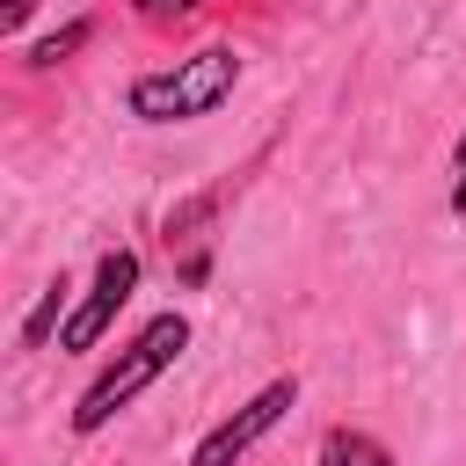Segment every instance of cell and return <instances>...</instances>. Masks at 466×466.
Instances as JSON below:
<instances>
[{"instance_id": "6da1fadb", "label": "cell", "mask_w": 466, "mask_h": 466, "mask_svg": "<svg viewBox=\"0 0 466 466\" xmlns=\"http://www.w3.org/2000/svg\"><path fill=\"white\" fill-rule=\"evenodd\" d=\"M182 350H189V320H182V313H153V320H146V328H138V335L87 379V393L73 400V430L95 437V430H102L109 415H124V408H131V400H138Z\"/></svg>"}, {"instance_id": "7a4b0ae2", "label": "cell", "mask_w": 466, "mask_h": 466, "mask_svg": "<svg viewBox=\"0 0 466 466\" xmlns=\"http://www.w3.org/2000/svg\"><path fill=\"white\" fill-rule=\"evenodd\" d=\"M240 80V51L233 44H204L189 58H175L167 73H138L131 80V116L146 124H189V116H211Z\"/></svg>"}, {"instance_id": "3957f363", "label": "cell", "mask_w": 466, "mask_h": 466, "mask_svg": "<svg viewBox=\"0 0 466 466\" xmlns=\"http://www.w3.org/2000/svg\"><path fill=\"white\" fill-rule=\"evenodd\" d=\"M138 291V255L131 248H109L102 262H95V284L80 291V306L66 313V328H58V350H95L109 328H116V313H124V299Z\"/></svg>"}, {"instance_id": "277c9868", "label": "cell", "mask_w": 466, "mask_h": 466, "mask_svg": "<svg viewBox=\"0 0 466 466\" xmlns=\"http://www.w3.org/2000/svg\"><path fill=\"white\" fill-rule=\"evenodd\" d=\"M291 408H299V379H269V386H262L255 400H240V408H233L226 422H211V430L197 437L189 466H233V459H240V451H248L255 437H269V430H277V422H284Z\"/></svg>"}, {"instance_id": "5b68a950", "label": "cell", "mask_w": 466, "mask_h": 466, "mask_svg": "<svg viewBox=\"0 0 466 466\" xmlns=\"http://www.w3.org/2000/svg\"><path fill=\"white\" fill-rule=\"evenodd\" d=\"M320 466H393V459H386V444L364 437V430H328V437H320Z\"/></svg>"}, {"instance_id": "8992f818", "label": "cell", "mask_w": 466, "mask_h": 466, "mask_svg": "<svg viewBox=\"0 0 466 466\" xmlns=\"http://www.w3.org/2000/svg\"><path fill=\"white\" fill-rule=\"evenodd\" d=\"M51 328H66V277H51V284H44L36 313L22 320V342H29V350H44V342H51Z\"/></svg>"}, {"instance_id": "52a82bcc", "label": "cell", "mask_w": 466, "mask_h": 466, "mask_svg": "<svg viewBox=\"0 0 466 466\" xmlns=\"http://www.w3.org/2000/svg\"><path fill=\"white\" fill-rule=\"evenodd\" d=\"M87 36H95L87 22H66V29H51L44 44H29V66H58V58H73V51L87 44Z\"/></svg>"}, {"instance_id": "ba28073f", "label": "cell", "mask_w": 466, "mask_h": 466, "mask_svg": "<svg viewBox=\"0 0 466 466\" xmlns=\"http://www.w3.org/2000/svg\"><path fill=\"white\" fill-rule=\"evenodd\" d=\"M189 7H197V0H138L146 22H175V15H189Z\"/></svg>"}, {"instance_id": "9c48e42d", "label": "cell", "mask_w": 466, "mask_h": 466, "mask_svg": "<svg viewBox=\"0 0 466 466\" xmlns=\"http://www.w3.org/2000/svg\"><path fill=\"white\" fill-rule=\"evenodd\" d=\"M29 15H36V0H7V7H0V29H22Z\"/></svg>"}, {"instance_id": "30bf717a", "label": "cell", "mask_w": 466, "mask_h": 466, "mask_svg": "<svg viewBox=\"0 0 466 466\" xmlns=\"http://www.w3.org/2000/svg\"><path fill=\"white\" fill-rule=\"evenodd\" d=\"M451 211H466V138H459V182H451Z\"/></svg>"}]
</instances>
